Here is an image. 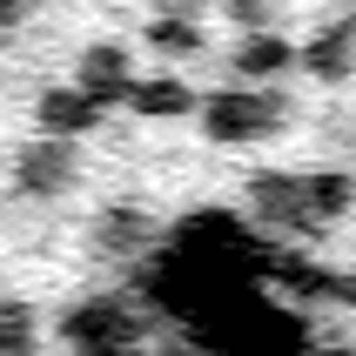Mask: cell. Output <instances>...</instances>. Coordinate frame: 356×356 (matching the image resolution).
Returning a JSON list of instances; mask_svg holds the SVG:
<instances>
[]
</instances>
